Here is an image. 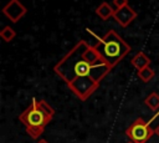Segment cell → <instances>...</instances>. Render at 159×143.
I'll return each mask as SVG.
<instances>
[{"label":"cell","instance_id":"6","mask_svg":"<svg viewBox=\"0 0 159 143\" xmlns=\"http://www.w3.org/2000/svg\"><path fill=\"white\" fill-rule=\"evenodd\" d=\"M4 15L12 22H17L26 12L27 9L24 6L22 2H20L19 0H10L2 9Z\"/></svg>","mask_w":159,"mask_h":143},{"label":"cell","instance_id":"12","mask_svg":"<svg viewBox=\"0 0 159 143\" xmlns=\"http://www.w3.org/2000/svg\"><path fill=\"white\" fill-rule=\"evenodd\" d=\"M0 36L2 37V40H4V41L10 42V41L16 36V32H15L10 26H5V27L0 31Z\"/></svg>","mask_w":159,"mask_h":143},{"label":"cell","instance_id":"2","mask_svg":"<svg viewBox=\"0 0 159 143\" xmlns=\"http://www.w3.org/2000/svg\"><path fill=\"white\" fill-rule=\"evenodd\" d=\"M94 48L98 52L99 57L112 67H114L120 60H123L130 51L129 45L114 30H109L106 36L98 39Z\"/></svg>","mask_w":159,"mask_h":143},{"label":"cell","instance_id":"10","mask_svg":"<svg viewBox=\"0 0 159 143\" xmlns=\"http://www.w3.org/2000/svg\"><path fill=\"white\" fill-rule=\"evenodd\" d=\"M144 103H145V106H147L149 109H152L153 112L157 113V112L159 111V95H158L157 92L149 93V96L145 97Z\"/></svg>","mask_w":159,"mask_h":143},{"label":"cell","instance_id":"7","mask_svg":"<svg viewBox=\"0 0 159 143\" xmlns=\"http://www.w3.org/2000/svg\"><path fill=\"white\" fill-rule=\"evenodd\" d=\"M114 20L122 26V27H127L135 17H137V12L129 6V5H125L120 9H117L114 11V15H113Z\"/></svg>","mask_w":159,"mask_h":143},{"label":"cell","instance_id":"11","mask_svg":"<svg viewBox=\"0 0 159 143\" xmlns=\"http://www.w3.org/2000/svg\"><path fill=\"white\" fill-rule=\"evenodd\" d=\"M154 76H155V73H154V71L149 66L145 67V68H143V70H140V71H138V77L143 82H149L150 80H153Z\"/></svg>","mask_w":159,"mask_h":143},{"label":"cell","instance_id":"3","mask_svg":"<svg viewBox=\"0 0 159 143\" xmlns=\"http://www.w3.org/2000/svg\"><path fill=\"white\" fill-rule=\"evenodd\" d=\"M37 102L39 101L36 98H32L31 104L19 116V119L24 123L27 134L31 136V138L34 139H37L42 134L45 127L52 119V117H48L46 113L42 112Z\"/></svg>","mask_w":159,"mask_h":143},{"label":"cell","instance_id":"15","mask_svg":"<svg viewBox=\"0 0 159 143\" xmlns=\"http://www.w3.org/2000/svg\"><path fill=\"white\" fill-rule=\"evenodd\" d=\"M154 134H157V136L159 137V124L155 127V129H154Z\"/></svg>","mask_w":159,"mask_h":143},{"label":"cell","instance_id":"5","mask_svg":"<svg viewBox=\"0 0 159 143\" xmlns=\"http://www.w3.org/2000/svg\"><path fill=\"white\" fill-rule=\"evenodd\" d=\"M70 87V90L81 99V101H86L99 86L98 82H96L93 78L91 77H80L73 80L71 83L67 85Z\"/></svg>","mask_w":159,"mask_h":143},{"label":"cell","instance_id":"16","mask_svg":"<svg viewBox=\"0 0 159 143\" xmlns=\"http://www.w3.org/2000/svg\"><path fill=\"white\" fill-rule=\"evenodd\" d=\"M37 143H48V142H47L46 139H40V141H39Z\"/></svg>","mask_w":159,"mask_h":143},{"label":"cell","instance_id":"8","mask_svg":"<svg viewBox=\"0 0 159 143\" xmlns=\"http://www.w3.org/2000/svg\"><path fill=\"white\" fill-rule=\"evenodd\" d=\"M132 65L138 70V71H140V70H143V68H145V67H148L149 65H150V58H149V56L147 55V53H144V52H138L133 58H132Z\"/></svg>","mask_w":159,"mask_h":143},{"label":"cell","instance_id":"9","mask_svg":"<svg viewBox=\"0 0 159 143\" xmlns=\"http://www.w3.org/2000/svg\"><path fill=\"white\" fill-rule=\"evenodd\" d=\"M114 11H116V10H113V7H112L108 2H106V1L101 2V4L97 6V9H96V14H97L102 20H108L111 16L114 15Z\"/></svg>","mask_w":159,"mask_h":143},{"label":"cell","instance_id":"1","mask_svg":"<svg viewBox=\"0 0 159 143\" xmlns=\"http://www.w3.org/2000/svg\"><path fill=\"white\" fill-rule=\"evenodd\" d=\"M88 46L89 45L84 40L78 41L77 45L53 67L55 73L67 85L80 77H91L99 83L113 68L102 58L96 63L88 62L84 57V52Z\"/></svg>","mask_w":159,"mask_h":143},{"label":"cell","instance_id":"17","mask_svg":"<svg viewBox=\"0 0 159 143\" xmlns=\"http://www.w3.org/2000/svg\"><path fill=\"white\" fill-rule=\"evenodd\" d=\"M128 143H133V142H130V141H129V142H128Z\"/></svg>","mask_w":159,"mask_h":143},{"label":"cell","instance_id":"13","mask_svg":"<svg viewBox=\"0 0 159 143\" xmlns=\"http://www.w3.org/2000/svg\"><path fill=\"white\" fill-rule=\"evenodd\" d=\"M37 103H39V107L42 109V112H43V113H46L48 117H53V114H55V109H53V108H52V107H51L46 101L40 99Z\"/></svg>","mask_w":159,"mask_h":143},{"label":"cell","instance_id":"14","mask_svg":"<svg viewBox=\"0 0 159 143\" xmlns=\"http://www.w3.org/2000/svg\"><path fill=\"white\" fill-rule=\"evenodd\" d=\"M114 6H117V9H120L125 5H128V0H113Z\"/></svg>","mask_w":159,"mask_h":143},{"label":"cell","instance_id":"4","mask_svg":"<svg viewBox=\"0 0 159 143\" xmlns=\"http://www.w3.org/2000/svg\"><path fill=\"white\" fill-rule=\"evenodd\" d=\"M154 134V129L143 118H137L127 129L125 136L133 143H145Z\"/></svg>","mask_w":159,"mask_h":143}]
</instances>
